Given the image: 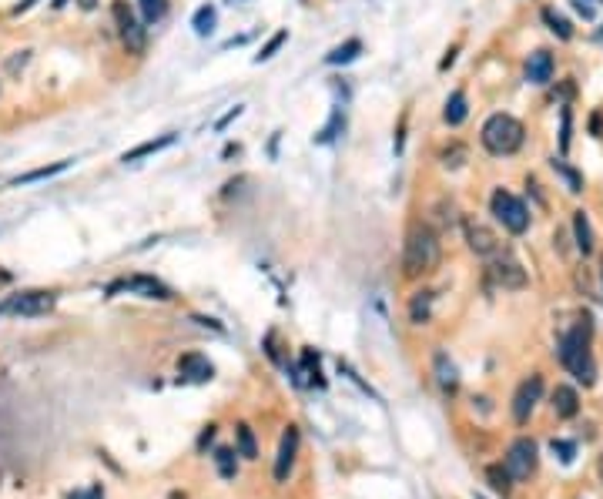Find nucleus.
I'll return each mask as SVG.
<instances>
[{
	"mask_svg": "<svg viewBox=\"0 0 603 499\" xmlns=\"http://www.w3.org/2000/svg\"><path fill=\"white\" fill-rule=\"evenodd\" d=\"M442 258V245L439 235L429 222H416L406 232V245H402V275L406 278H422L439 265Z\"/></svg>",
	"mask_w": 603,
	"mask_h": 499,
	"instance_id": "nucleus-1",
	"label": "nucleus"
},
{
	"mask_svg": "<svg viewBox=\"0 0 603 499\" xmlns=\"http://www.w3.org/2000/svg\"><path fill=\"white\" fill-rule=\"evenodd\" d=\"M480 141H482V148H486L490 155L510 158V155H516V151L523 148V141H527V128L516 121L513 114L496 111V114L486 118V124H482Z\"/></svg>",
	"mask_w": 603,
	"mask_h": 499,
	"instance_id": "nucleus-2",
	"label": "nucleus"
},
{
	"mask_svg": "<svg viewBox=\"0 0 603 499\" xmlns=\"http://www.w3.org/2000/svg\"><path fill=\"white\" fill-rule=\"evenodd\" d=\"M559 362L570 369L573 379L583 382V386L597 382V366H593V355H590V329L587 325H577L573 332H567L559 339Z\"/></svg>",
	"mask_w": 603,
	"mask_h": 499,
	"instance_id": "nucleus-3",
	"label": "nucleus"
},
{
	"mask_svg": "<svg viewBox=\"0 0 603 499\" xmlns=\"http://www.w3.org/2000/svg\"><path fill=\"white\" fill-rule=\"evenodd\" d=\"M111 21L118 31L121 44L128 47V54H144L148 51V27L138 14L131 11L128 0H111Z\"/></svg>",
	"mask_w": 603,
	"mask_h": 499,
	"instance_id": "nucleus-4",
	"label": "nucleus"
},
{
	"mask_svg": "<svg viewBox=\"0 0 603 499\" xmlns=\"http://www.w3.org/2000/svg\"><path fill=\"white\" fill-rule=\"evenodd\" d=\"M490 211H493V218L500 225H503L506 232L513 235H523L529 228V211L527 205L516 198V195H510L506 188H496L493 195H490Z\"/></svg>",
	"mask_w": 603,
	"mask_h": 499,
	"instance_id": "nucleus-5",
	"label": "nucleus"
},
{
	"mask_svg": "<svg viewBox=\"0 0 603 499\" xmlns=\"http://www.w3.org/2000/svg\"><path fill=\"white\" fill-rule=\"evenodd\" d=\"M490 278H493V285H500V289H506V292H520V289H527V268L520 265L516 258H510L506 252H500L496 258H490Z\"/></svg>",
	"mask_w": 603,
	"mask_h": 499,
	"instance_id": "nucleus-6",
	"label": "nucleus"
},
{
	"mask_svg": "<svg viewBox=\"0 0 603 499\" xmlns=\"http://www.w3.org/2000/svg\"><path fill=\"white\" fill-rule=\"evenodd\" d=\"M462 235H466L470 248L480 258H496L500 252H503V242L496 238L493 228H490V225H482V222H476V218H462Z\"/></svg>",
	"mask_w": 603,
	"mask_h": 499,
	"instance_id": "nucleus-7",
	"label": "nucleus"
},
{
	"mask_svg": "<svg viewBox=\"0 0 603 499\" xmlns=\"http://www.w3.org/2000/svg\"><path fill=\"white\" fill-rule=\"evenodd\" d=\"M506 473L510 479H529L537 473V443L533 439H516L510 446V453H506Z\"/></svg>",
	"mask_w": 603,
	"mask_h": 499,
	"instance_id": "nucleus-8",
	"label": "nucleus"
},
{
	"mask_svg": "<svg viewBox=\"0 0 603 499\" xmlns=\"http://www.w3.org/2000/svg\"><path fill=\"white\" fill-rule=\"evenodd\" d=\"M543 399V376H529L520 382V389H516L513 396V419L523 426V422H529V416H533V409H537V402Z\"/></svg>",
	"mask_w": 603,
	"mask_h": 499,
	"instance_id": "nucleus-9",
	"label": "nucleus"
},
{
	"mask_svg": "<svg viewBox=\"0 0 603 499\" xmlns=\"http://www.w3.org/2000/svg\"><path fill=\"white\" fill-rule=\"evenodd\" d=\"M51 309H54V292H21L0 305V312H14V315H44Z\"/></svg>",
	"mask_w": 603,
	"mask_h": 499,
	"instance_id": "nucleus-10",
	"label": "nucleus"
},
{
	"mask_svg": "<svg viewBox=\"0 0 603 499\" xmlns=\"http://www.w3.org/2000/svg\"><path fill=\"white\" fill-rule=\"evenodd\" d=\"M295 456H298V429L288 426L282 433V443H278V456H275V483H288L292 469H295Z\"/></svg>",
	"mask_w": 603,
	"mask_h": 499,
	"instance_id": "nucleus-11",
	"label": "nucleus"
},
{
	"mask_svg": "<svg viewBox=\"0 0 603 499\" xmlns=\"http://www.w3.org/2000/svg\"><path fill=\"white\" fill-rule=\"evenodd\" d=\"M114 289H124V292H131V295H141V299H154V302L175 299V295H171V289H168L165 282H158V278H151V275H131V278H124L121 285H114ZM114 289H111V292H114Z\"/></svg>",
	"mask_w": 603,
	"mask_h": 499,
	"instance_id": "nucleus-12",
	"label": "nucleus"
},
{
	"mask_svg": "<svg viewBox=\"0 0 603 499\" xmlns=\"http://www.w3.org/2000/svg\"><path fill=\"white\" fill-rule=\"evenodd\" d=\"M553 71H557V64H553V54L549 51H533L527 61V84H537V88H543V84H549L553 81Z\"/></svg>",
	"mask_w": 603,
	"mask_h": 499,
	"instance_id": "nucleus-13",
	"label": "nucleus"
},
{
	"mask_svg": "<svg viewBox=\"0 0 603 499\" xmlns=\"http://www.w3.org/2000/svg\"><path fill=\"white\" fill-rule=\"evenodd\" d=\"M175 141H178L175 131L161 134V138H148V141H141V145H134L131 151H124V155H121V161H124V165H131V161H141V158H151V155H158V151L171 148Z\"/></svg>",
	"mask_w": 603,
	"mask_h": 499,
	"instance_id": "nucleus-14",
	"label": "nucleus"
},
{
	"mask_svg": "<svg viewBox=\"0 0 603 499\" xmlns=\"http://www.w3.org/2000/svg\"><path fill=\"white\" fill-rule=\"evenodd\" d=\"M549 406H553V412H557L559 419H573V416L580 412V396H577V389L573 386H557L553 389Z\"/></svg>",
	"mask_w": 603,
	"mask_h": 499,
	"instance_id": "nucleus-15",
	"label": "nucleus"
},
{
	"mask_svg": "<svg viewBox=\"0 0 603 499\" xmlns=\"http://www.w3.org/2000/svg\"><path fill=\"white\" fill-rule=\"evenodd\" d=\"M178 372L185 379H191V382H208L211 379V362L205 359V355H198V352H188V355H181V362H178Z\"/></svg>",
	"mask_w": 603,
	"mask_h": 499,
	"instance_id": "nucleus-16",
	"label": "nucleus"
},
{
	"mask_svg": "<svg viewBox=\"0 0 603 499\" xmlns=\"http://www.w3.org/2000/svg\"><path fill=\"white\" fill-rule=\"evenodd\" d=\"M470 118V101H466V91L462 88H456L446 98V108H442V121L450 124V128H460L462 121Z\"/></svg>",
	"mask_w": 603,
	"mask_h": 499,
	"instance_id": "nucleus-17",
	"label": "nucleus"
},
{
	"mask_svg": "<svg viewBox=\"0 0 603 499\" xmlns=\"http://www.w3.org/2000/svg\"><path fill=\"white\" fill-rule=\"evenodd\" d=\"M71 165H74V161L64 158V161H54V165H47V168H34V171H27V175L11 178L7 185H11V188H21V185H34V181H47V178H54V175H64Z\"/></svg>",
	"mask_w": 603,
	"mask_h": 499,
	"instance_id": "nucleus-18",
	"label": "nucleus"
},
{
	"mask_svg": "<svg viewBox=\"0 0 603 499\" xmlns=\"http://www.w3.org/2000/svg\"><path fill=\"white\" fill-rule=\"evenodd\" d=\"M359 54H362V41H359V37H349V41H342L339 47H332L329 54H325V64H329V67L352 64Z\"/></svg>",
	"mask_w": 603,
	"mask_h": 499,
	"instance_id": "nucleus-19",
	"label": "nucleus"
},
{
	"mask_svg": "<svg viewBox=\"0 0 603 499\" xmlns=\"http://www.w3.org/2000/svg\"><path fill=\"white\" fill-rule=\"evenodd\" d=\"M573 235H577V248H580L583 255H590L593 252V228H590V218H587V211H573Z\"/></svg>",
	"mask_w": 603,
	"mask_h": 499,
	"instance_id": "nucleus-20",
	"label": "nucleus"
},
{
	"mask_svg": "<svg viewBox=\"0 0 603 499\" xmlns=\"http://www.w3.org/2000/svg\"><path fill=\"white\" fill-rule=\"evenodd\" d=\"M409 319L416 325H426L432 319V292H419L416 299L409 302Z\"/></svg>",
	"mask_w": 603,
	"mask_h": 499,
	"instance_id": "nucleus-21",
	"label": "nucleus"
},
{
	"mask_svg": "<svg viewBox=\"0 0 603 499\" xmlns=\"http://www.w3.org/2000/svg\"><path fill=\"white\" fill-rule=\"evenodd\" d=\"M168 0H138V11H141L144 24H161L168 17Z\"/></svg>",
	"mask_w": 603,
	"mask_h": 499,
	"instance_id": "nucleus-22",
	"label": "nucleus"
},
{
	"mask_svg": "<svg viewBox=\"0 0 603 499\" xmlns=\"http://www.w3.org/2000/svg\"><path fill=\"white\" fill-rule=\"evenodd\" d=\"M543 24H547L549 31L557 34L559 41H570L573 37V27H570V21L563 17V14H557L553 7H543Z\"/></svg>",
	"mask_w": 603,
	"mask_h": 499,
	"instance_id": "nucleus-23",
	"label": "nucleus"
},
{
	"mask_svg": "<svg viewBox=\"0 0 603 499\" xmlns=\"http://www.w3.org/2000/svg\"><path fill=\"white\" fill-rule=\"evenodd\" d=\"M549 168H553V171H557V175L563 178V181H567V188H570L573 195H580V191H583V178H580V171H573V168L567 165L563 158H553V161H549Z\"/></svg>",
	"mask_w": 603,
	"mask_h": 499,
	"instance_id": "nucleus-24",
	"label": "nucleus"
},
{
	"mask_svg": "<svg viewBox=\"0 0 603 499\" xmlns=\"http://www.w3.org/2000/svg\"><path fill=\"white\" fill-rule=\"evenodd\" d=\"M436 379H439V386L442 389H456V369H452V362H450V355L446 352H436Z\"/></svg>",
	"mask_w": 603,
	"mask_h": 499,
	"instance_id": "nucleus-25",
	"label": "nucleus"
},
{
	"mask_svg": "<svg viewBox=\"0 0 603 499\" xmlns=\"http://www.w3.org/2000/svg\"><path fill=\"white\" fill-rule=\"evenodd\" d=\"M570 141H573V108L563 104V108H559V151H563V155L570 151Z\"/></svg>",
	"mask_w": 603,
	"mask_h": 499,
	"instance_id": "nucleus-26",
	"label": "nucleus"
},
{
	"mask_svg": "<svg viewBox=\"0 0 603 499\" xmlns=\"http://www.w3.org/2000/svg\"><path fill=\"white\" fill-rule=\"evenodd\" d=\"M191 27H195V34L198 37H208L211 31H215V7H198L195 11V17H191Z\"/></svg>",
	"mask_w": 603,
	"mask_h": 499,
	"instance_id": "nucleus-27",
	"label": "nucleus"
},
{
	"mask_svg": "<svg viewBox=\"0 0 603 499\" xmlns=\"http://www.w3.org/2000/svg\"><path fill=\"white\" fill-rule=\"evenodd\" d=\"M238 456H245V459H258V443H255V433L248 429V426H238Z\"/></svg>",
	"mask_w": 603,
	"mask_h": 499,
	"instance_id": "nucleus-28",
	"label": "nucleus"
},
{
	"mask_svg": "<svg viewBox=\"0 0 603 499\" xmlns=\"http://www.w3.org/2000/svg\"><path fill=\"white\" fill-rule=\"evenodd\" d=\"M486 479H490V489L500 493V496H510V473L503 466H490L486 469Z\"/></svg>",
	"mask_w": 603,
	"mask_h": 499,
	"instance_id": "nucleus-29",
	"label": "nucleus"
},
{
	"mask_svg": "<svg viewBox=\"0 0 603 499\" xmlns=\"http://www.w3.org/2000/svg\"><path fill=\"white\" fill-rule=\"evenodd\" d=\"M439 158H442V168L456 171V168L466 165V148H462V145H452V148H446V151H442Z\"/></svg>",
	"mask_w": 603,
	"mask_h": 499,
	"instance_id": "nucleus-30",
	"label": "nucleus"
},
{
	"mask_svg": "<svg viewBox=\"0 0 603 499\" xmlns=\"http://www.w3.org/2000/svg\"><path fill=\"white\" fill-rule=\"evenodd\" d=\"M215 463H218V473L225 479H231L235 473H238V466H235V453H231V449H218V453H215Z\"/></svg>",
	"mask_w": 603,
	"mask_h": 499,
	"instance_id": "nucleus-31",
	"label": "nucleus"
},
{
	"mask_svg": "<svg viewBox=\"0 0 603 499\" xmlns=\"http://www.w3.org/2000/svg\"><path fill=\"white\" fill-rule=\"evenodd\" d=\"M339 124H342V108H335V111H332V118H329V124H325V128H322V131H318V145H329V141H335V131H339Z\"/></svg>",
	"mask_w": 603,
	"mask_h": 499,
	"instance_id": "nucleus-32",
	"label": "nucleus"
},
{
	"mask_svg": "<svg viewBox=\"0 0 603 499\" xmlns=\"http://www.w3.org/2000/svg\"><path fill=\"white\" fill-rule=\"evenodd\" d=\"M285 41H288V31H278V34H272V37L265 41V47H262V51H258V57H255V61H268V57H275V51H278V47L285 44Z\"/></svg>",
	"mask_w": 603,
	"mask_h": 499,
	"instance_id": "nucleus-33",
	"label": "nucleus"
},
{
	"mask_svg": "<svg viewBox=\"0 0 603 499\" xmlns=\"http://www.w3.org/2000/svg\"><path fill=\"white\" fill-rule=\"evenodd\" d=\"M27 57H31V54H27V51H24V54H21V61H17V57H11V61H7V71H11V74H17V71H21V67L27 64Z\"/></svg>",
	"mask_w": 603,
	"mask_h": 499,
	"instance_id": "nucleus-34",
	"label": "nucleus"
},
{
	"mask_svg": "<svg viewBox=\"0 0 603 499\" xmlns=\"http://www.w3.org/2000/svg\"><path fill=\"white\" fill-rule=\"evenodd\" d=\"M238 114H241V104H235V108H231V111L225 114V118H221V121L215 124V128H218V131H221V128H225V124H228V121H235V118H238Z\"/></svg>",
	"mask_w": 603,
	"mask_h": 499,
	"instance_id": "nucleus-35",
	"label": "nucleus"
},
{
	"mask_svg": "<svg viewBox=\"0 0 603 499\" xmlns=\"http://www.w3.org/2000/svg\"><path fill=\"white\" fill-rule=\"evenodd\" d=\"M34 4H37V0H21V4H17V7H14L11 14H24V11H31Z\"/></svg>",
	"mask_w": 603,
	"mask_h": 499,
	"instance_id": "nucleus-36",
	"label": "nucleus"
},
{
	"mask_svg": "<svg viewBox=\"0 0 603 499\" xmlns=\"http://www.w3.org/2000/svg\"><path fill=\"white\" fill-rule=\"evenodd\" d=\"M81 7H84V11H94V7H98V0H81Z\"/></svg>",
	"mask_w": 603,
	"mask_h": 499,
	"instance_id": "nucleus-37",
	"label": "nucleus"
},
{
	"mask_svg": "<svg viewBox=\"0 0 603 499\" xmlns=\"http://www.w3.org/2000/svg\"><path fill=\"white\" fill-rule=\"evenodd\" d=\"M168 499H185V493H171V496H168Z\"/></svg>",
	"mask_w": 603,
	"mask_h": 499,
	"instance_id": "nucleus-38",
	"label": "nucleus"
},
{
	"mask_svg": "<svg viewBox=\"0 0 603 499\" xmlns=\"http://www.w3.org/2000/svg\"><path fill=\"white\" fill-rule=\"evenodd\" d=\"M597 41H600V44H603V24H600V31H597Z\"/></svg>",
	"mask_w": 603,
	"mask_h": 499,
	"instance_id": "nucleus-39",
	"label": "nucleus"
},
{
	"mask_svg": "<svg viewBox=\"0 0 603 499\" xmlns=\"http://www.w3.org/2000/svg\"><path fill=\"white\" fill-rule=\"evenodd\" d=\"M54 7H64V0H54Z\"/></svg>",
	"mask_w": 603,
	"mask_h": 499,
	"instance_id": "nucleus-40",
	"label": "nucleus"
},
{
	"mask_svg": "<svg viewBox=\"0 0 603 499\" xmlns=\"http://www.w3.org/2000/svg\"><path fill=\"white\" fill-rule=\"evenodd\" d=\"M600 479H603V459H600Z\"/></svg>",
	"mask_w": 603,
	"mask_h": 499,
	"instance_id": "nucleus-41",
	"label": "nucleus"
}]
</instances>
